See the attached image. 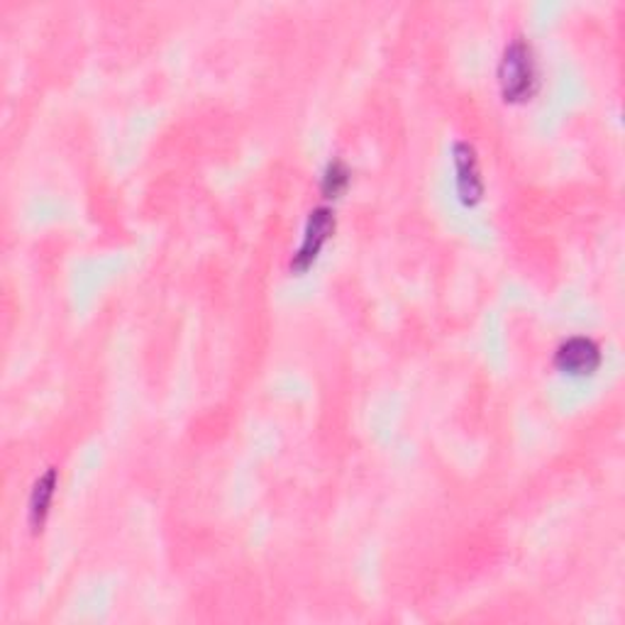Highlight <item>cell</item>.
<instances>
[{"label":"cell","instance_id":"5b68a950","mask_svg":"<svg viewBox=\"0 0 625 625\" xmlns=\"http://www.w3.org/2000/svg\"><path fill=\"white\" fill-rule=\"evenodd\" d=\"M54 489H56V469L50 467L38 481H34V489L30 494V526L34 530H40L44 526V520H47Z\"/></svg>","mask_w":625,"mask_h":625},{"label":"cell","instance_id":"277c9868","mask_svg":"<svg viewBox=\"0 0 625 625\" xmlns=\"http://www.w3.org/2000/svg\"><path fill=\"white\" fill-rule=\"evenodd\" d=\"M554 367L570 377H592L601 367V350L589 338H570L554 352Z\"/></svg>","mask_w":625,"mask_h":625},{"label":"cell","instance_id":"8992f818","mask_svg":"<svg viewBox=\"0 0 625 625\" xmlns=\"http://www.w3.org/2000/svg\"><path fill=\"white\" fill-rule=\"evenodd\" d=\"M347 183H350V169L345 167V161H330L326 173H322V193H326V199H338L347 189Z\"/></svg>","mask_w":625,"mask_h":625},{"label":"cell","instance_id":"7a4b0ae2","mask_svg":"<svg viewBox=\"0 0 625 625\" xmlns=\"http://www.w3.org/2000/svg\"><path fill=\"white\" fill-rule=\"evenodd\" d=\"M332 233H335V213L330 208H316V211L308 215L304 240H300V247L292 259V269L298 274L308 272L310 266L316 264L320 250L328 245Z\"/></svg>","mask_w":625,"mask_h":625},{"label":"cell","instance_id":"3957f363","mask_svg":"<svg viewBox=\"0 0 625 625\" xmlns=\"http://www.w3.org/2000/svg\"><path fill=\"white\" fill-rule=\"evenodd\" d=\"M453 161H455V183H457V195L462 205L474 208L479 205L484 199V179L479 171V157L477 149L469 142L459 140L453 147Z\"/></svg>","mask_w":625,"mask_h":625},{"label":"cell","instance_id":"6da1fadb","mask_svg":"<svg viewBox=\"0 0 625 625\" xmlns=\"http://www.w3.org/2000/svg\"><path fill=\"white\" fill-rule=\"evenodd\" d=\"M499 86L506 103L530 100V96L538 91V62L523 38H516L504 50L499 64Z\"/></svg>","mask_w":625,"mask_h":625}]
</instances>
